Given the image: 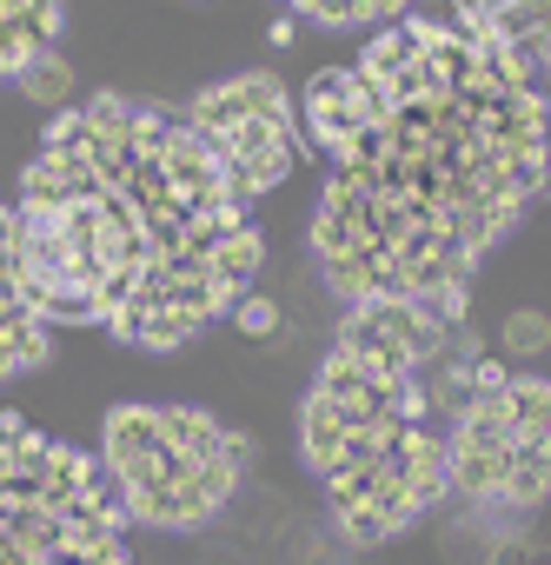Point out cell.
<instances>
[{"instance_id": "1", "label": "cell", "mask_w": 551, "mask_h": 565, "mask_svg": "<svg viewBox=\"0 0 551 565\" xmlns=\"http://www.w3.org/2000/svg\"><path fill=\"white\" fill-rule=\"evenodd\" d=\"M333 160L313 259L346 307L465 320L472 273L551 180V114L518 41L472 21H392L300 100Z\"/></svg>"}, {"instance_id": "2", "label": "cell", "mask_w": 551, "mask_h": 565, "mask_svg": "<svg viewBox=\"0 0 551 565\" xmlns=\"http://www.w3.org/2000/svg\"><path fill=\"white\" fill-rule=\"evenodd\" d=\"M14 220L41 320L107 327L140 353L233 313L266 253L199 127L114 87L47 114Z\"/></svg>"}, {"instance_id": "3", "label": "cell", "mask_w": 551, "mask_h": 565, "mask_svg": "<svg viewBox=\"0 0 551 565\" xmlns=\"http://www.w3.org/2000/svg\"><path fill=\"white\" fill-rule=\"evenodd\" d=\"M465 320L425 307H353L313 393L300 406V446L320 472L346 539L379 545L425 519L452 492V426L425 366H445Z\"/></svg>"}, {"instance_id": "4", "label": "cell", "mask_w": 551, "mask_h": 565, "mask_svg": "<svg viewBox=\"0 0 551 565\" xmlns=\"http://www.w3.org/2000/svg\"><path fill=\"white\" fill-rule=\"evenodd\" d=\"M120 525L107 466L0 413V565H127Z\"/></svg>"}, {"instance_id": "5", "label": "cell", "mask_w": 551, "mask_h": 565, "mask_svg": "<svg viewBox=\"0 0 551 565\" xmlns=\"http://www.w3.org/2000/svg\"><path fill=\"white\" fill-rule=\"evenodd\" d=\"M100 446L120 512L147 525H206L252 459V439L199 406H114Z\"/></svg>"}, {"instance_id": "6", "label": "cell", "mask_w": 551, "mask_h": 565, "mask_svg": "<svg viewBox=\"0 0 551 565\" xmlns=\"http://www.w3.org/2000/svg\"><path fill=\"white\" fill-rule=\"evenodd\" d=\"M452 486L511 512L551 499V380L511 373L505 360L472 366V393L452 413Z\"/></svg>"}, {"instance_id": "7", "label": "cell", "mask_w": 551, "mask_h": 565, "mask_svg": "<svg viewBox=\"0 0 551 565\" xmlns=\"http://www.w3.org/2000/svg\"><path fill=\"white\" fill-rule=\"evenodd\" d=\"M180 114L199 127V140L213 147V160L226 167V180H233V193L246 206L293 180V167H300V120H293V100H287V87L272 74H239V81L199 87Z\"/></svg>"}, {"instance_id": "8", "label": "cell", "mask_w": 551, "mask_h": 565, "mask_svg": "<svg viewBox=\"0 0 551 565\" xmlns=\"http://www.w3.org/2000/svg\"><path fill=\"white\" fill-rule=\"evenodd\" d=\"M54 327L41 320L28 279H21V220L14 206H0V380H14L47 360Z\"/></svg>"}, {"instance_id": "9", "label": "cell", "mask_w": 551, "mask_h": 565, "mask_svg": "<svg viewBox=\"0 0 551 565\" xmlns=\"http://www.w3.org/2000/svg\"><path fill=\"white\" fill-rule=\"evenodd\" d=\"M61 41V0H0V81H21Z\"/></svg>"}, {"instance_id": "10", "label": "cell", "mask_w": 551, "mask_h": 565, "mask_svg": "<svg viewBox=\"0 0 551 565\" xmlns=\"http://www.w3.org/2000/svg\"><path fill=\"white\" fill-rule=\"evenodd\" d=\"M458 21L491 28L505 41H525L538 21H551V0H458Z\"/></svg>"}, {"instance_id": "11", "label": "cell", "mask_w": 551, "mask_h": 565, "mask_svg": "<svg viewBox=\"0 0 551 565\" xmlns=\"http://www.w3.org/2000/svg\"><path fill=\"white\" fill-rule=\"evenodd\" d=\"M293 14H306V21H326V28H366V21H399L412 0H287Z\"/></svg>"}, {"instance_id": "12", "label": "cell", "mask_w": 551, "mask_h": 565, "mask_svg": "<svg viewBox=\"0 0 551 565\" xmlns=\"http://www.w3.org/2000/svg\"><path fill=\"white\" fill-rule=\"evenodd\" d=\"M21 94L28 100H41L47 114H61V107H74V67L61 61V47H47L28 74H21Z\"/></svg>"}, {"instance_id": "13", "label": "cell", "mask_w": 551, "mask_h": 565, "mask_svg": "<svg viewBox=\"0 0 551 565\" xmlns=\"http://www.w3.org/2000/svg\"><path fill=\"white\" fill-rule=\"evenodd\" d=\"M498 347H505V360H544L551 353V320L538 307H518V313H505Z\"/></svg>"}, {"instance_id": "14", "label": "cell", "mask_w": 551, "mask_h": 565, "mask_svg": "<svg viewBox=\"0 0 551 565\" xmlns=\"http://www.w3.org/2000/svg\"><path fill=\"white\" fill-rule=\"evenodd\" d=\"M233 327H239V333H246V340H266V333H272V327H280V307H272V300H266V294H246V300H239V307H233Z\"/></svg>"}, {"instance_id": "15", "label": "cell", "mask_w": 551, "mask_h": 565, "mask_svg": "<svg viewBox=\"0 0 551 565\" xmlns=\"http://www.w3.org/2000/svg\"><path fill=\"white\" fill-rule=\"evenodd\" d=\"M518 47H525V61H531V67H544V74H551V21H538Z\"/></svg>"}]
</instances>
